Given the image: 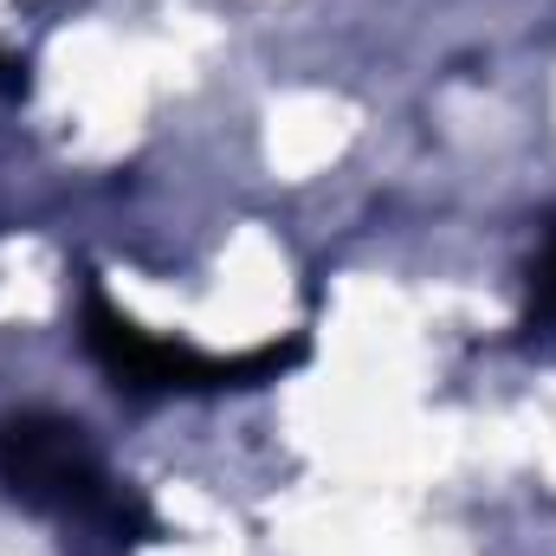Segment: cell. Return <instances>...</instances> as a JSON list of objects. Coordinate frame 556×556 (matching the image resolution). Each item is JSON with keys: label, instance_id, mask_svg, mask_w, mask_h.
I'll use <instances>...</instances> for the list:
<instances>
[{"label": "cell", "instance_id": "cell-1", "mask_svg": "<svg viewBox=\"0 0 556 556\" xmlns=\"http://www.w3.org/2000/svg\"><path fill=\"white\" fill-rule=\"evenodd\" d=\"M0 485L26 511H46L59 525H78L104 538L111 551H130L155 538V511L98 459L78 420L59 415H7L0 420Z\"/></svg>", "mask_w": 556, "mask_h": 556}, {"label": "cell", "instance_id": "cell-2", "mask_svg": "<svg viewBox=\"0 0 556 556\" xmlns=\"http://www.w3.org/2000/svg\"><path fill=\"white\" fill-rule=\"evenodd\" d=\"M85 343L91 356L111 369L117 389L130 395H207V389H260L278 382L291 363H304V337H285V343H260L247 356H201L175 337H155L142 330L130 311H117L98 285H85Z\"/></svg>", "mask_w": 556, "mask_h": 556}, {"label": "cell", "instance_id": "cell-3", "mask_svg": "<svg viewBox=\"0 0 556 556\" xmlns=\"http://www.w3.org/2000/svg\"><path fill=\"white\" fill-rule=\"evenodd\" d=\"M531 324H556V227L544 240V260L531 273Z\"/></svg>", "mask_w": 556, "mask_h": 556}]
</instances>
